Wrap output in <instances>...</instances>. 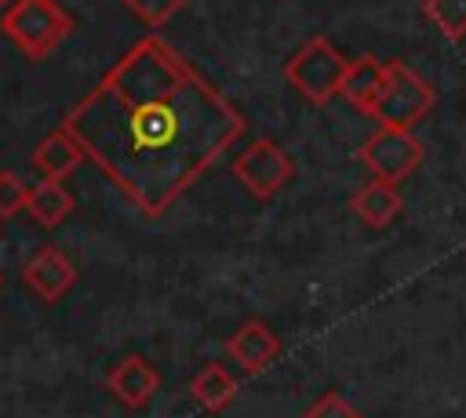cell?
Wrapping results in <instances>:
<instances>
[{
  "mask_svg": "<svg viewBox=\"0 0 466 418\" xmlns=\"http://www.w3.org/2000/svg\"><path fill=\"white\" fill-rule=\"evenodd\" d=\"M84 156L160 218L244 134V113L167 40H135L62 116Z\"/></svg>",
  "mask_w": 466,
  "mask_h": 418,
  "instance_id": "6da1fadb",
  "label": "cell"
},
{
  "mask_svg": "<svg viewBox=\"0 0 466 418\" xmlns=\"http://www.w3.org/2000/svg\"><path fill=\"white\" fill-rule=\"evenodd\" d=\"M73 25V15L58 0H7L0 15V33L33 62L55 55Z\"/></svg>",
  "mask_w": 466,
  "mask_h": 418,
  "instance_id": "7a4b0ae2",
  "label": "cell"
},
{
  "mask_svg": "<svg viewBox=\"0 0 466 418\" xmlns=\"http://www.w3.org/2000/svg\"><path fill=\"white\" fill-rule=\"evenodd\" d=\"M350 58L328 40V36H309L288 62H284V80L313 105H324L342 95Z\"/></svg>",
  "mask_w": 466,
  "mask_h": 418,
  "instance_id": "3957f363",
  "label": "cell"
},
{
  "mask_svg": "<svg viewBox=\"0 0 466 418\" xmlns=\"http://www.w3.org/2000/svg\"><path fill=\"white\" fill-rule=\"evenodd\" d=\"M437 105V91L426 76H419L408 62L393 58L386 62V91L375 105V120L390 124V127H415L419 120L430 116V109Z\"/></svg>",
  "mask_w": 466,
  "mask_h": 418,
  "instance_id": "277c9868",
  "label": "cell"
},
{
  "mask_svg": "<svg viewBox=\"0 0 466 418\" xmlns=\"http://www.w3.org/2000/svg\"><path fill=\"white\" fill-rule=\"evenodd\" d=\"M357 160L368 167L371 178H382V182H404L408 174L419 171L422 164V142L408 131V127H390V124H379V131H371L360 149H357Z\"/></svg>",
  "mask_w": 466,
  "mask_h": 418,
  "instance_id": "5b68a950",
  "label": "cell"
},
{
  "mask_svg": "<svg viewBox=\"0 0 466 418\" xmlns=\"http://www.w3.org/2000/svg\"><path fill=\"white\" fill-rule=\"evenodd\" d=\"M291 174H295V160L273 138H258L240 156H233V178L258 200L277 196L291 182Z\"/></svg>",
  "mask_w": 466,
  "mask_h": 418,
  "instance_id": "8992f818",
  "label": "cell"
},
{
  "mask_svg": "<svg viewBox=\"0 0 466 418\" xmlns=\"http://www.w3.org/2000/svg\"><path fill=\"white\" fill-rule=\"evenodd\" d=\"M22 284H25L40 302L55 305V302H62V298L73 291V284H76V262H73L62 247L44 244V247H36V251L25 258V265H22Z\"/></svg>",
  "mask_w": 466,
  "mask_h": 418,
  "instance_id": "52a82bcc",
  "label": "cell"
},
{
  "mask_svg": "<svg viewBox=\"0 0 466 418\" xmlns=\"http://www.w3.org/2000/svg\"><path fill=\"white\" fill-rule=\"evenodd\" d=\"M106 389L116 396V403H124L127 411H138V407H146V403L157 396V389H160V371H157L146 356L131 353V356H124L120 363H113V367L106 371Z\"/></svg>",
  "mask_w": 466,
  "mask_h": 418,
  "instance_id": "ba28073f",
  "label": "cell"
},
{
  "mask_svg": "<svg viewBox=\"0 0 466 418\" xmlns=\"http://www.w3.org/2000/svg\"><path fill=\"white\" fill-rule=\"evenodd\" d=\"M280 338L262 323V320H244L229 338H226V353L233 356V363L248 374H258L262 367H269L280 356Z\"/></svg>",
  "mask_w": 466,
  "mask_h": 418,
  "instance_id": "9c48e42d",
  "label": "cell"
},
{
  "mask_svg": "<svg viewBox=\"0 0 466 418\" xmlns=\"http://www.w3.org/2000/svg\"><path fill=\"white\" fill-rule=\"evenodd\" d=\"M33 171L40 174V178H55V182H66L87 156H84V149H80V142L58 124L51 134H44V142H36V149H33Z\"/></svg>",
  "mask_w": 466,
  "mask_h": 418,
  "instance_id": "30bf717a",
  "label": "cell"
},
{
  "mask_svg": "<svg viewBox=\"0 0 466 418\" xmlns=\"http://www.w3.org/2000/svg\"><path fill=\"white\" fill-rule=\"evenodd\" d=\"M386 91V62L371 58V55H360L350 62L346 69V80H342V98L364 113V116H375V105Z\"/></svg>",
  "mask_w": 466,
  "mask_h": 418,
  "instance_id": "8fae6325",
  "label": "cell"
},
{
  "mask_svg": "<svg viewBox=\"0 0 466 418\" xmlns=\"http://www.w3.org/2000/svg\"><path fill=\"white\" fill-rule=\"evenodd\" d=\"M404 200L397 193L393 182H382V178H371L368 185H360L353 196H350V211L368 225V229H386L397 214H400Z\"/></svg>",
  "mask_w": 466,
  "mask_h": 418,
  "instance_id": "7c38bea8",
  "label": "cell"
},
{
  "mask_svg": "<svg viewBox=\"0 0 466 418\" xmlns=\"http://www.w3.org/2000/svg\"><path fill=\"white\" fill-rule=\"evenodd\" d=\"M73 207H76L73 193H69L62 182H55V178H40V182L29 189V196H25L29 218H33L36 225H44V229L62 225V222L73 214Z\"/></svg>",
  "mask_w": 466,
  "mask_h": 418,
  "instance_id": "4fadbf2b",
  "label": "cell"
},
{
  "mask_svg": "<svg viewBox=\"0 0 466 418\" xmlns=\"http://www.w3.org/2000/svg\"><path fill=\"white\" fill-rule=\"evenodd\" d=\"M189 396H193V403H197L200 411L218 414V411L229 407L233 396H237V374H233L226 363H204V367L193 374V382H189Z\"/></svg>",
  "mask_w": 466,
  "mask_h": 418,
  "instance_id": "5bb4252c",
  "label": "cell"
},
{
  "mask_svg": "<svg viewBox=\"0 0 466 418\" xmlns=\"http://www.w3.org/2000/svg\"><path fill=\"white\" fill-rule=\"evenodd\" d=\"M422 15L451 44H462L466 40V0H422Z\"/></svg>",
  "mask_w": 466,
  "mask_h": 418,
  "instance_id": "9a60e30c",
  "label": "cell"
},
{
  "mask_svg": "<svg viewBox=\"0 0 466 418\" xmlns=\"http://www.w3.org/2000/svg\"><path fill=\"white\" fill-rule=\"evenodd\" d=\"M142 25H149V29H160V25H167L189 0H120Z\"/></svg>",
  "mask_w": 466,
  "mask_h": 418,
  "instance_id": "2e32d148",
  "label": "cell"
},
{
  "mask_svg": "<svg viewBox=\"0 0 466 418\" xmlns=\"http://www.w3.org/2000/svg\"><path fill=\"white\" fill-rule=\"evenodd\" d=\"M302 418H364L342 393H335V389H328V393H320L306 411H302Z\"/></svg>",
  "mask_w": 466,
  "mask_h": 418,
  "instance_id": "e0dca14e",
  "label": "cell"
},
{
  "mask_svg": "<svg viewBox=\"0 0 466 418\" xmlns=\"http://www.w3.org/2000/svg\"><path fill=\"white\" fill-rule=\"evenodd\" d=\"M25 196L29 185L15 171H0V218H15L18 211H25Z\"/></svg>",
  "mask_w": 466,
  "mask_h": 418,
  "instance_id": "ac0fdd59",
  "label": "cell"
},
{
  "mask_svg": "<svg viewBox=\"0 0 466 418\" xmlns=\"http://www.w3.org/2000/svg\"><path fill=\"white\" fill-rule=\"evenodd\" d=\"M0 287H4V273H0Z\"/></svg>",
  "mask_w": 466,
  "mask_h": 418,
  "instance_id": "d6986e66",
  "label": "cell"
},
{
  "mask_svg": "<svg viewBox=\"0 0 466 418\" xmlns=\"http://www.w3.org/2000/svg\"><path fill=\"white\" fill-rule=\"evenodd\" d=\"M0 4H7V0H0Z\"/></svg>",
  "mask_w": 466,
  "mask_h": 418,
  "instance_id": "ffe728a7",
  "label": "cell"
}]
</instances>
